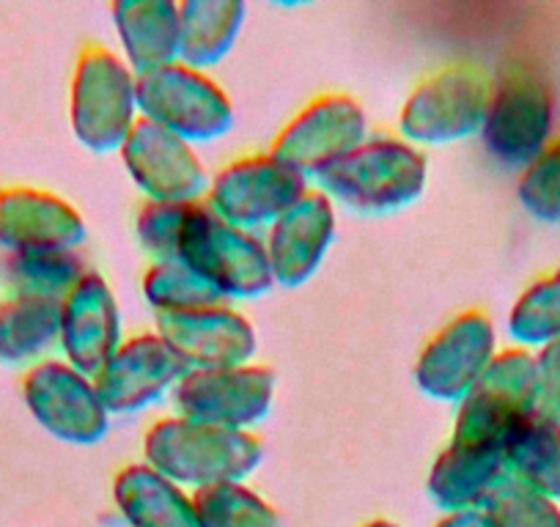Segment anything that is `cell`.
Masks as SVG:
<instances>
[{
	"mask_svg": "<svg viewBox=\"0 0 560 527\" xmlns=\"http://www.w3.org/2000/svg\"><path fill=\"white\" fill-rule=\"evenodd\" d=\"M498 354V332L483 311H465L434 332L415 360V385L423 396L459 405Z\"/></svg>",
	"mask_w": 560,
	"mask_h": 527,
	"instance_id": "obj_12",
	"label": "cell"
},
{
	"mask_svg": "<svg viewBox=\"0 0 560 527\" xmlns=\"http://www.w3.org/2000/svg\"><path fill=\"white\" fill-rule=\"evenodd\" d=\"M336 239V207L319 190H308L289 212L280 214L264 236L272 281L298 289L316 276Z\"/></svg>",
	"mask_w": 560,
	"mask_h": 527,
	"instance_id": "obj_18",
	"label": "cell"
},
{
	"mask_svg": "<svg viewBox=\"0 0 560 527\" xmlns=\"http://www.w3.org/2000/svg\"><path fill=\"white\" fill-rule=\"evenodd\" d=\"M140 292L154 316L225 303L209 283L192 276L179 261H154L140 278Z\"/></svg>",
	"mask_w": 560,
	"mask_h": 527,
	"instance_id": "obj_29",
	"label": "cell"
},
{
	"mask_svg": "<svg viewBox=\"0 0 560 527\" xmlns=\"http://www.w3.org/2000/svg\"><path fill=\"white\" fill-rule=\"evenodd\" d=\"M308 179L272 154H247L209 179L207 207L225 223L258 234L308 192Z\"/></svg>",
	"mask_w": 560,
	"mask_h": 527,
	"instance_id": "obj_10",
	"label": "cell"
},
{
	"mask_svg": "<svg viewBox=\"0 0 560 527\" xmlns=\"http://www.w3.org/2000/svg\"><path fill=\"white\" fill-rule=\"evenodd\" d=\"M278 374L264 363L187 368L174 390L179 415L214 426L253 432L267 418Z\"/></svg>",
	"mask_w": 560,
	"mask_h": 527,
	"instance_id": "obj_11",
	"label": "cell"
},
{
	"mask_svg": "<svg viewBox=\"0 0 560 527\" xmlns=\"http://www.w3.org/2000/svg\"><path fill=\"white\" fill-rule=\"evenodd\" d=\"M160 336L185 360L187 368L253 363L258 349L250 319L231 308V303L201 305L154 316Z\"/></svg>",
	"mask_w": 560,
	"mask_h": 527,
	"instance_id": "obj_17",
	"label": "cell"
},
{
	"mask_svg": "<svg viewBox=\"0 0 560 527\" xmlns=\"http://www.w3.org/2000/svg\"><path fill=\"white\" fill-rule=\"evenodd\" d=\"M492 527H560V505L505 476L481 505Z\"/></svg>",
	"mask_w": 560,
	"mask_h": 527,
	"instance_id": "obj_30",
	"label": "cell"
},
{
	"mask_svg": "<svg viewBox=\"0 0 560 527\" xmlns=\"http://www.w3.org/2000/svg\"><path fill=\"white\" fill-rule=\"evenodd\" d=\"M516 198L538 223H560V138L549 141L544 152L522 168Z\"/></svg>",
	"mask_w": 560,
	"mask_h": 527,
	"instance_id": "obj_31",
	"label": "cell"
},
{
	"mask_svg": "<svg viewBox=\"0 0 560 527\" xmlns=\"http://www.w3.org/2000/svg\"><path fill=\"white\" fill-rule=\"evenodd\" d=\"M192 511L198 527H280L278 511L242 481L196 489Z\"/></svg>",
	"mask_w": 560,
	"mask_h": 527,
	"instance_id": "obj_27",
	"label": "cell"
},
{
	"mask_svg": "<svg viewBox=\"0 0 560 527\" xmlns=\"http://www.w3.org/2000/svg\"><path fill=\"white\" fill-rule=\"evenodd\" d=\"M434 527H492L489 516L481 508H467V511H451Z\"/></svg>",
	"mask_w": 560,
	"mask_h": 527,
	"instance_id": "obj_34",
	"label": "cell"
},
{
	"mask_svg": "<svg viewBox=\"0 0 560 527\" xmlns=\"http://www.w3.org/2000/svg\"><path fill=\"white\" fill-rule=\"evenodd\" d=\"M118 154L147 201L196 203L207 196L209 174L192 143L149 118H138Z\"/></svg>",
	"mask_w": 560,
	"mask_h": 527,
	"instance_id": "obj_14",
	"label": "cell"
},
{
	"mask_svg": "<svg viewBox=\"0 0 560 527\" xmlns=\"http://www.w3.org/2000/svg\"><path fill=\"white\" fill-rule=\"evenodd\" d=\"M187 365L158 330L129 336L94 376L110 415H129L174 396Z\"/></svg>",
	"mask_w": 560,
	"mask_h": 527,
	"instance_id": "obj_15",
	"label": "cell"
},
{
	"mask_svg": "<svg viewBox=\"0 0 560 527\" xmlns=\"http://www.w3.org/2000/svg\"><path fill=\"white\" fill-rule=\"evenodd\" d=\"M505 470L525 487L560 503V426L530 412L505 440Z\"/></svg>",
	"mask_w": 560,
	"mask_h": 527,
	"instance_id": "obj_25",
	"label": "cell"
},
{
	"mask_svg": "<svg viewBox=\"0 0 560 527\" xmlns=\"http://www.w3.org/2000/svg\"><path fill=\"white\" fill-rule=\"evenodd\" d=\"M113 25L124 61L135 74L179 61V3L174 0H116Z\"/></svg>",
	"mask_w": 560,
	"mask_h": 527,
	"instance_id": "obj_20",
	"label": "cell"
},
{
	"mask_svg": "<svg viewBox=\"0 0 560 527\" xmlns=\"http://www.w3.org/2000/svg\"><path fill=\"white\" fill-rule=\"evenodd\" d=\"M121 343V314L110 283L100 272H85L61 300L58 347L63 360L85 376H96Z\"/></svg>",
	"mask_w": 560,
	"mask_h": 527,
	"instance_id": "obj_19",
	"label": "cell"
},
{
	"mask_svg": "<svg viewBox=\"0 0 560 527\" xmlns=\"http://www.w3.org/2000/svg\"><path fill=\"white\" fill-rule=\"evenodd\" d=\"M190 203L147 201L135 214V236L140 250L154 261H174L176 242H179L182 223Z\"/></svg>",
	"mask_w": 560,
	"mask_h": 527,
	"instance_id": "obj_32",
	"label": "cell"
},
{
	"mask_svg": "<svg viewBox=\"0 0 560 527\" xmlns=\"http://www.w3.org/2000/svg\"><path fill=\"white\" fill-rule=\"evenodd\" d=\"M247 7L242 0H185L179 3V61L207 69L236 45Z\"/></svg>",
	"mask_w": 560,
	"mask_h": 527,
	"instance_id": "obj_24",
	"label": "cell"
},
{
	"mask_svg": "<svg viewBox=\"0 0 560 527\" xmlns=\"http://www.w3.org/2000/svg\"><path fill=\"white\" fill-rule=\"evenodd\" d=\"M509 476L505 450L448 443L429 470L427 489L443 511L481 508L494 487Z\"/></svg>",
	"mask_w": 560,
	"mask_h": 527,
	"instance_id": "obj_21",
	"label": "cell"
},
{
	"mask_svg": "<svg viewBox=\"0 0 560 527\" xmlns=\"http://www.w3.org/2000/svg\"><path fill=\"white\" fill-rule=\"evenodd\" d=\"M555 94L549 80L530 63H509L492 80L481 138L487 152L505 168H525L552 141Z\"/></svg>",
	"mask_w": 560,
	"mask_h": 527,
	"instance_id": "obj_6",
	"label": "cell"
},
{
	"mask_svg": "<svg viewBox=\"0 0 560 527\" xmlns=\"http://www.w3.org/2000/svg\"><path fill=\"white\" fill-rule=\"evenodd\" d=\"M61 338V303L7 294L0 300V363L25 368L47 360Z\"/></svg>",
	"mask_w": 560,
	"mask_h": 527,
	"instance_id": "obj_23",
	"label": "cell"
},
{
	"mask_svg": "<svg viewBox=\"0 0 560 527\" xmlns=\"http://www.w3.org/2000/svg\"><path fill=\"white\" fill-rule=\"evenodd\" d=\"M85 264L78 253H3L0 281L9 294L45 297L61 303L74 283L85 276Z\"/></svg>",
	"mask_w": 560,
	"mask_h": 527,
	"instance_id": "obj_26",
	"label": "cell"
},
{
	"mask_svg": "<svg viewBox=\"0 0 560 527\" xmlns=\"http://www.w3.org/2000/svg\"><path fill=\"white\" fill-rule=\"evenodd\" d=\"M89 231L63 196L42 187H0V253H78Z\"/></svg>",
	"mask_w": 560,
	"mask_h": 527,
	"instance_id": "obj_16",
	"label": "cell"
},
{
	"mask_svg": "<svg viewBox=\"0 0 560 527\" xmlns=\"http://www.w3.org/2000/svg\"><path fill=\"white\" fill-rule=\"evenodd\" d=\"M492 80L481 63L465 61L438 69L404 99L398 132L412 147H443L481 136Z\"/></svg>",
	"mask_w": 560,
	"mask_h": 527,
	"instance_id": "obj_5",
	"label": "cell"
},
{
	"mask_svg": "<svg viewBox=\"0 0 560 527\" xmlns=\"http://www.w3.org/2000/svg\"><path fill=\"white\" fill-rule=\"evenodd\" d=\"M509 332L525 349L560 341V270L536 278L516 297L509 314Z\"/></svg>",
	"mask_w": 560,
	"mask_h": 527,
	"instance_id": "obj_28",
	"label": "cell"
},
{
	"mask_svg": "<svg viewBox=\"0 0 560 527\" xmlns=\"http://www.w3.org/2000/svg\"><path fill=\"white\" fill-rule=\"evenodd\" d=\"M427 154L404 138H365L314 176L319 192L358 214H393L427 190Z\"/></svg>",
	"mask_w": 560,
	"mask_h": 527,
	"instance_id": "obj_1",
	"label": "cell"
},
{
	"mask_svg": "<svg viewBox=\"0 0 560 527\" xmlns=\"http://www.w3.org/2000/svg\"><path fill=\"white\" fill-rule=\"evenodd\" d=\"M264 459L261 440L253 432L214 426L174 415L163 418L143 434V461L187 487H212L245 481Z\"/></svg>",
	"mask_w": 560,
	"mask_h": 527,
	"instance_id": "obj_2",
	"label": "cell"
},
{
	"mask_svg": "<svg viewBox=\"0 0 560 527\" xmlns=\"http://www.w3.org/2000/svg\"><path fill=\"white\" fill-rule=\"evenodd\" d=\"M113 503L129 527H198L190 494L147 461L116 472Z\"/></svg>",
	"mask_w": 560,
	"mask_h": 527,
	"instance_id": "obj_22",
	"label": "cell"
},
{
	"mask_svg": "<svg viewBox=\"0 0 560 527\" xmlns=\"http://www.w3.org/2000/svg\"><path fill=\"white\" fill-rule=\"evenodd\" d=\"M538 401L536 410L560 426V341L547 343L536 352Z\"/></svg>",
	"mask_w": 560,
	"mask_h": 527,
	"instance_id": "obj_33",
	"label": "cell"
},
{
	"mask_svg": "<svg viewBox=\"0 0 560 527\" xmlns=\"http://www.w3.org/2000/svg\"><path fill=\"white\" fill-rule=\"evenodd\" d=\"M536 354L525 347L503 349L492 358L481 379L456 405L451 443L505 450L511 429L536 412Z\"/></svg>",
	"mask_w": 560,
	"mask_h": 527,
	"instance_id": "obj_7",
	"label": "cell"
},
{
	"mask_svg": "<svg viewBox=\"0 0 560 527\" xmlns=\"http://www.w3.org/2000/svg\"><path fill=\"white\" fill-rule=\"evenodd\" d=\"M138 118V74L107 47H85L69 83L74 138L96 154L118 152Z\"/></svg>",
	"mask_w": 560,
	"mask_h": 527,
	"instance_id": "obj_4",
	"label": "cell"
},
{
	"mask_svg": "<svg viewBox=\"0 0 560 527\" xmlns=\"http://www.w3.org/2000/svg\"><path fill=\"white\" fill-rule=\"evenodd\" d=\"M363 527H398V525L390 519H371V522H365Z\"/></svg>",
	"mask_w": 560,
	"mask_h": 527,
	"instance_id": "obj_35",
	"label": "cell"
},
{
	"mask_svg": "<svg viewBox=\"0 0 560 527\" xmlns=\"http://www.w3.org/2000/svg\"><path fill=\"white\" fill-rule=\"evenodd\" d=\"M20 393L31 418L61 443L96 445L110 429V412L102 405L94 376H85L63 358L31 365Z\"/></svg>",
	"mask_w": 560,
	"mask_h": 527,
	"instance_id": "obj_9",
	"label": "cell"
},
{
	"mask_svg": "<svg viewBox=\"0 0 560 527\" xmlns=\"http://www.w3.org/2000/svg\"><path fill=\"white\" fill-rule=\"evenodd\" d=\"M369 138L363 105L347 94H322L280 129L269 154L314 179L332 160L343 157Z\"/></svg>",
	"mask_w": 560,
	"mask_h": 527,
	"instance_id": "obj_13",
	"label": "cell"
},
{
	"mask_svg": "<svg viewBox=\"0 0 560 527\" xmlns=\"http://www.w3.org/2000/svg\"><path fill=\"white\" fill-rule=\"evenodd\" d=\"M174 261L185 264L225 303L261 297L275 286L261 236L225 223L207 201L187 207Z\"/></svg>",
	"mask_w": 560,
	"mask_h": 527,
	"instance_id": "obj_3",
	"label": "cell"
},
{
	"mask_svg": "<svg viewBox=\"0 0 560 527\" xmlns=\"http://www.w3.org/2000/svg\"><path fill=\"white\" fill-rule=\"evenodd\" d=\"M138 110L140 118L160 124L187 143L229 136L236 118L223 85L182 61L138 74Z\"/></svg>",
	"mask_w": 560,
	"mask_h": 527,
	"instance_id": "obj_8",
	"label": "cell"
}]
</instances>
